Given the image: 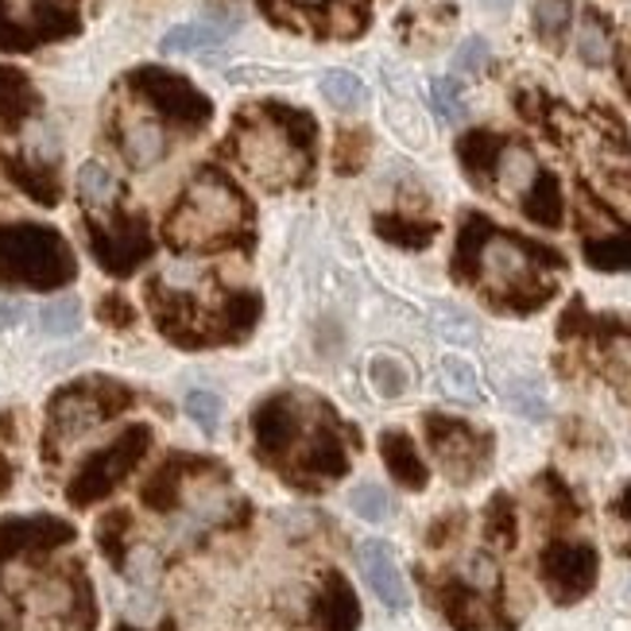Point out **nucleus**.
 <instances>
[{
    "label": "nucleus",
    "mask_w": 631,
    "mask_h": 631,
    "mask_svg": "<svg viewBox=\"0 0 631 631\" xmlns=\"http://www.w3.org/2000/svg\"><path fill=\"white\" fill-rule=\"evenodd\" d=\"M466 256L481 268L492 295H515L527 291L538 253L531 245H523V240L507 237V233H492L481 217H473L469 229L461 233V260Z\"/></svg>",
    "instance_id": "nucleus-1"
},
{
    "label": "nucleus",
    "mask_w": 631,
    "mask_h": 631,
    "mask_svg": "<svg viewBox=\"0 0 631 631\" xmlns=\"http://www.w3.org/2000/svg\"><path fill=\"white\" fill-rule=\"evenodd\" d=\"M240 222V194L222 179V174H197L190 182L182 210L171 222V237H179L182 245H202L214 240L222 233L237 229Z\"/></svg>",
    "instance_id": "nucleus-2"
},
{
    "label": "nucleus",
    "mask_w": 631,
    "mask_h": 631,
    "mask_svg": "<svg viewBox=\"0 0 631 631\" xmlns=\"http://www.w3.org/2000/svg\"><path fill=\"white\" fill-rule=\"evenodd\" d=\"M237 156L253 179L279 186V182L295 179L302 167V156L295 148V136L276 120H253L237 132Z\"/></svg>",
    "instance_id": "nucleus-3"
},
{
    "label": "nucleus",
    "mask_w": 631,
    "mask_h": 631,
    "mask_svg": "<svg viewBox=\"0 0 631 631\" xmlns=\"http://www.w3.org/2000/svg\"><path fill=\"white\" fill-rule=\"evenodd\" d=\"M543 581L558 605H574L597 581V550L589 543H554L543 554Z\"/></svg>",
    "instance_id": "nucleus-4"
},
{
    "label": "nucleus",
    "mask_w": 631,
    "mask_h": 631,
    "mask_svg": "<svg viewBox=\"0 0 631 631\" xmlns=\"http://www.w3.org/2000/svg\"><path fill=\"white\" fill-rule=\"evenodd\" d=\"M430 430V446H435L442 469L453 477V481H469L473 473H481V466L489 461V442L477 438L473 430H466L461 423H450V418H427Z\"/></svg>",
    "instance_id": "nucleus-5"
},
{
    "label": "nucleus",
    "mask_w": 631,
    "mask_h": 631,
    "mask_svg": "<svg viewBox=\"0 0 631 631\" xmlns=\"http://www.w3.org/2000/svg\"><path fill=\"white\" fill-rule=\"evenodd\" d=\"M356 562H361L364 581H368V589L379 597V605H387L392 612H403V608L410 605L407 577H403V569L395 566V554L384 538H368V543H361Z\"/></svg>",
    "instance_id": "nucleus-6"
},
{
    "label": "nucleus",
    "mask_w": 631,
    "mask_h": 631,
    "mask_svg": "<svg viewBox=\"0 0 631 631\" xmlns=\"http://www.w3.org/2000/svg\"><path fill=\"white\" fill-rule=\"evenodd\" d=\"M492 174H496V186L507 197H523L543 171H538V159L527 143H504L496 151V159H492Z\"/></svg>",
    "instance_id": "nucleus-7"
},
{
    "label": "nucleus",
    "mask_w": 631,
    "mask_h": 631,
    "mask_svg": "<svg viewBox=\"0 0 631 631\" xmlns=\"http://www.w3.org/2000/svg\"><path fill=\"white\" fill-rule=\"evenodd\" d=\"M379 453H384V466L387 473L395 477V481L403 484V489H427V466H423V458H418L415 442H410L407 435H384L379 438Z\"/></svg>",
    "instance_id": "nucleus-8"
},
{
    "label": "nucleus",
    "mask_w": 631,
    "mask_h": 631,
    "mask_svg": "<svg viewBox=\"0 0 631 631\" xmlns=\"http://www.w3.org/2000/svg\"><path fill=\"white\" fill-rule=\"evenodd\" d=\"M120 148H125V159L136 167V171H148V167H156L159 159L167 156V132L156 125V120L140 117L125 128Z\"/></svg>",
    "instance_id": "nucleus-9"
},
{
    "label": "nucleus",
    "mask_w": 631,
    "mask_h": 631,
    "mask_svg": "<svg viewBox=\"0 0 631 631\" xmlns=\"http://www.w3.org/2000/svg\"><path fill=\"white\" fill-rule=\"evenodd\" d=\"M51 423H55V430L63 438H82L89 435V430L101 423V407H97L89 395H63V399L55 403V410H51Z\"/></svg>",
    "instance_id": "nucleus-10"
},
{
    "label": "nucleus",
    "mask_w": 631,
    "mask_h": 631,
    "mask_svg": "<svg viewBox=\"0 0 631 631\" xmlns=\"http://www.w3.org/2000/svg\"><path fill=\"white\" fill-rule=\"evenodd\" d=\"M117 194H120V182L105 163L89 159V163L78 167V197L89 210H109V205L117 202Z\"/></svg>",
    "instance_id": "nucleus-11"
},
{
    "label": "nucleus",
    "mask_w": 631,
    "mask_h": 631,
    "mask_svg": "<svg viewBox=\"0 0 631 631\" xmlns=\"http://www.w3.org/2000/svg\"><path fill=\"white\" fill-rule=\"evenodd\" d=\"M438 387L458 403H481V379H477V368L466 356L453 353L442 356V364H438Z\"/></svg>",
    "instance_id": "nucleus-12"
},
{
    "label": "nucleus",
    "mask_w": 631,
    "mask_h": 631,
    "mask_svg": "<svg viewBox=\"0 0 631 631\" xmlns=\"http://www.w3.org/2000/svg\"><path fill=\"white\" fill-rule=\"evenodd\" d=\"M225 40V28L214 24H179L159 40L163 55H197V51H210Z\"/></svg>",
    "instance_id": "nucleus-13"
},
{
    "label": "nucleus",
    "mask_w": 631,
    "mask_h": 631,
    "mask_svg": "<svg viewBox=\"0 0 631 631\" xmlns=\"http://www.w3.org/2000/svg\"><path fill=\"white\" fill-rule=\"evenodd\" d=\"M523 210H527L531 222L538 225H558L562 222V194H558V179L554 174H538L535 186L523 194Z\"/></svg>",
    "instance_id": "nucleus-14"
},
{
    "label": "nucleus",
    "mask_w": 631,
    "mask_h": 631,
    "mask_svg": "<svg viewBox=\"0 0 631 631\" xmlns=\"http://www.w3.org/2000/svg\"><path fill=\"white\" fill-rule=\"evenodd\" d=\"M577 55L589 66H608V58H612V35H608V24L597 12H585L581 17V28H577Z\"/></svg>",
    "instance_id": "nucleus-15"
},
{
    "label": "nucleus",
    "mask_w": 631,
    "mask_h": 631,
    "mask_svg": "<svg viewBox=\"0 0 631 631\" xmlns=\"http://www.w3.org/2000/svg\"><path fill=\"white\" fill-rule=\"evenodd\" d=\"M435 330L438 338H446L450 345H477L481 341V330H477V318H469L461 307H450V302H438L435 307Z\"/></svg>",
    "instance_id": "nucleus-16"
},
{
    "label": "nucleus",
    "mask_w": 631,
    "mask_h": 631,
    "mask_svg": "<svg viewBox=\"0 0 631 631\" xmlns=\"http://www.w3.org/2000/svg\"><path fill=\"white\" fill-rule=\"evenodd\" d=\"M368 379L384 399H399L403 392L410 387V372L399 356H372L368 364Z\"/></svg>",
    "instance_id": "nucleus-17"
},
{
    "label": "nucleus",
    "mask_w": 631,
    "mask_h": 631,
    "mask_svg": "<svg viewBox=\"0 0 631 631\" xmlns=\"http://www.w3.org/2000/svg\"><path fill=\"white\" fill-rule=\"evenodd\" d=\"M504 399H507V407H512L515 415L535 418V423L550 415V403H546V392H543V384H538V379H512V384L504 387Z\"/></svg>",
    "instance_id": "nucleus-18"
},
{
    "label": "nucleus",
    "mask_w": 631,
    "mask_h": 631,
    "mask_svg": "<svg viewBox=\"0 0 631 631\" xmlns=\"http://www.w3.org/2000/svg\"><path fill=\"white\" fill-rule=\"evenodd\" d=\"M78 322H82V302L78 299H51L47 307L40 310V330L47 338H71L78 333Z\"/></svg>",
    "instance_id": "nucleus-19"
},
{
    "label": "nucleus",
    "mask_w": 631,
    "mask_h": 631,
    "mask_svg": "<svg viewBox=\"0 0 631 631\" xmlns=\"http://www.w3.org/2000/svg\"><path fill=\"white\" fill-rule=\"evenodd\" d=\"M322 97L333 105V109H356V105H364L368 89H364V82L356 78V74L330 71V74H322Z\"/></svg>",
    "instance_id": "nucleus-20"
},
{
    "label": "nucleus",
    "mask_w": 631,
    "mask_h": 631,
    "mask_svg": "<svg viewBox=\"0 0 631 631\" xmlns=\"http://www.w3.org/2000/svg\"><path fill=\"white\" fill-rule=\"evenodd\" d=\"M585 260L600 271H628L631 268V237H605L585 245Z\"/></svg>",
    "instance_id": "nucleus-21"
},
{
    "label": "nucleus",
    "mask_w": 631,
    "mask_h": 631,
    "mask_svg": "<svg viewBox=\"0 0 631 631\" xmlns=\"http://www.w3.org/2000/svg\"><path fill=\"white\" fill-rule=\"evenodd\" d=\"M574 20V0H535V32L546 43H558Z\"/></svg>",
    "instance_id": "nucleus-22"
},
{
    "label": "nucleus",
    "mask_w": 631,
    "mask_h": 631,
    "mask_svg": "<svg viewBox=\"0 0 631 631\" xmlns=\"http://www.w3.org/2000/svg\"><path fill=\"white\" fill-rule=\"evenodd\" d=\"M356 620H361V612H356L353 592H349L345 581L333 577V589L325 597V631H353Z\"/></svg>",
    "instance_id": "nucleus-23"
},
{
    "label": "nucleus",
    "mask_w": 631,
    "mask_h": 631,
    "mask_svg": "<svg viewBox=\"0 0 631 631\" xmlns=\"http://www.w3.org/2000/svg\"><path fill=\"white\" fill-rule=\"evenodd\" d=\"M349 507H353L361 520H368V523H384L387 515H392V496H387L379 484H372V481H364V484H356L353 492H349Z\"/></svg>",
    "instance_id": "nucleus-24"
},
{
    "label": "nucleus",
    "mask_w": 631,
    "mask_h": 631,
    "mask_svg": "<svg viewBox=\"0 0 631 631\" xmlns=\"http://www.w3.org/2000/svg\"><path fill=\"white\" fill-rule=\"evenodd\" d=\"M182 407H186L190 423H197V427H202L205 435H214V430H217V423H222V415H225L222 395H217V392H205V387H197V392H190Z\"/></svg>",
    "instance_id": "nucleus-25"
},
{
    "label": "nucleus",
    "mask_w": 631,
    "mask_h": 631,
    "mask_svg": "<svg viewBox=\"0 0 631 631\" xmlns=\"http://www.w3.org/2000/svg\"><path fill=\"white\" fill-rule=\"evenodd\" d=\"M379 233L395 245L407 248H427L435 240V225H415V222H399V217H379Z\"/></svg>",
    "instance_id": "nucleus-26"
},
{
    "label": "nucleus",
    "mask_w": 631,
    "mask_h": 631,
    "mask_svg": "<svg viewBox=\"0 0 631 631\" xmlns=\"http://www.w3.org/2000/svg\"><path fill=\"white\" fill-rule=\"evenodd\" d=\"M430 101H435V113L446 125H458L466 117V97H461V86L453 78H438L430 86Z\"/></svg>",
    "instance_id": "nucleus-27"
},
{
    "label": "nucleus",
    "mask_w": 631,
    "mask_h": 631,
    "mask_svg": "<svg viewBox=\"0 0 631 631\" xmlns=\"http://www.w3.org/2000/svg\"><path fill=\"white\" fill-rule=\"evenodd\" d=\"M461 581L477 592H492L500 585V569H496V558L489 554H469L466 566H461Z\"/></svg>",
    "instance_id": "nucleus-28"
},
{
    "label": "nucleus",
    "mask_w": 631,
    "mask_h": 631,
    "mask_svg": "<svg viewBox=\"0 0 631 631\" xmlns=\"http://www.w3.org/2000/svg\"><path fill=\"white\" fill-rule=\"evenodd\" d=\"M484 527H489V538H496L500 546H512V543H515V512H512V500H507V496H496V500H492Z\"/></svg>",
    "instance_id": "nucleus-29"
},
{
    "label": "nucleus",
    "mask_w": 631,
    "mask_h": 631,
    "mask_svg": "<svg viewBox=\"0 0 631 631\" xmlns=\"http://www.w3.org/2000/svg\"><path fill=\"white\" fill-rule=\"evenodd\" d=\"M256 430H260V442L268 446V450H279V446L291 438L295 427H291V418L284 415V407H268L260 415V427H256Z\"/></svg>",
    "instance_id": "nucleus-30"
},
{
    "label": "nucleus",
    "mask_w": 631,
    "mask_h": 631,
    "mask_svg": "<svg viewBox=\"0 0 631 631\" xmlns=\"http://www.w3.org/2000/svg\"><path fill=\"white\" fill-rule=\"evenodd\" d=\"M605 364L616 379H631V333H612L605 341Z\"/></svg>",
    "instance_id": "nucleus-31"
},
{
    "label": "nucleus",
    "mask_w": 631,
    "mask_h": 631,
    "mask_svg": "<svg viewBox=\"0 0 631 631\" xmlns=\"http://www.w3.org/2000/svg\"><path fill=\"white\" fill-rule=\"evenodd\" d=\"M484 66H489V43H484L481 35H473V40L461 43L458 55H453V71H458V74H481Z\"/></svg>",
    "instance_id": "nucleus-32"
},
{
    "label": "nucleus",
    "mask_w": 631,
    "mask_h": 631,
    "mask_svg": "<svg viewBox=\"0 0 631 631\" xmlns=\"http://www.w3.org/2000/svg\"><path fill=\"white\" fill-rule=\"evenodd\" d=\"M159 574V554L151 550V546H136L132 554H128V577H132L136 585H148L156 581Z\"/></svg>",
    "instance_id": "nucleus-33"
},
{
    "label": "nucleus",
    "mask_w": 631,
    "mask_h": 631,
    "mask_svg": "<svg viewBox=\"0 0 631 631\" xmlns=\"http://www.w3.org/2000/svg\"><path fill=\"white\" fill-rule=\"evenodd\" d=\"M40 605L43 612H66V608H71V589H66L63 581H47L40 589Z\"/></svg>",
    "instance_id": "nucleus-34"
},
{
    "label": "nucleus",
    "mask_w": 631,
    "mask_h": 631,
    "mask_svg": "<svg viewBox=\"0 0 631 631\" xmlns=\"http://www.w3.org/2000/svg\"><path fill=\"white\" fill-rule=\"evenodd\" d=\"M28 318V307L20 299H0V330H17Z\"/></svg>",
    "instance_id": "nucleus-35"
},
{
    "label": "nucleus",
    "mask_w": 631,
    "mask_h": 631,
    "mask_svg": "<svg viewBox=\"0 0 631 631\" xmlns=\"http://www.w3.org/2000/svg\"><path fill=\"white\" fill-rule=\"evenodd\" d=\"M616 512H620L623 520L631 523V484H628V489H623V496H620V504H616Z\"/></svg>",
    "instance_id": "nucleus-36"
},
{
    "label": "nucleus",
    "mask_w": 631,
    "mask_h": 631,
    "mask_svg": "<svg viewBox=\"0 0 631 631\" xmlns=\"http://www.w3.org/2000/svg\"><path fill=\"white\" fill-rule=\"evenodd\" d=\"M484 4H489V9H500V12L512 9V0H484Z\"/></svg>",
    "instance_id": "nucleus-37"
},
{
    "label": "nucleus",
    "mask_w": 631,
    "mask_h": 631,
    "mask_svg": "<svg viewBox=\"0 0 631 631\" xmlns=\"http://www.w3.org/2000/svg\"><path fill=\"white\" fill-rule=\"evenodd\" d=\"M295 4H302V9H322L325 0H295Z\"/></svg>",
    "instance_id": "nucleus-38"
}]
</instances>
